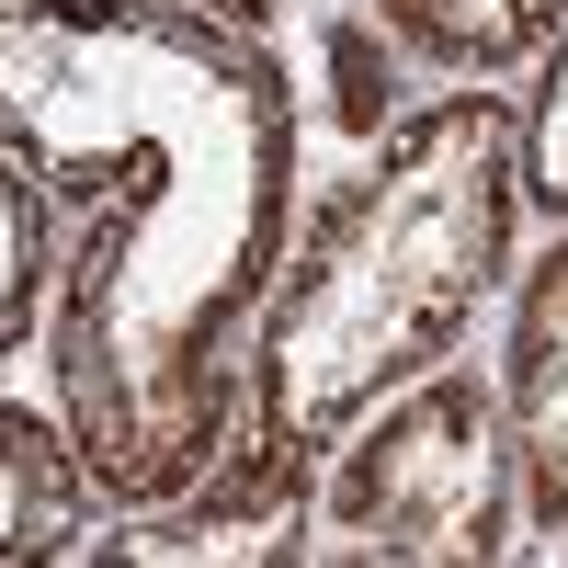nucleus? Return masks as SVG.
<instances>
[{"label":"nucleus","mask_w":568,"mask_h":568,"mask_svg":"<svg viewBox=\"0 0 568 568\" xmlns=\"http://www.w3.org/2000/svg\"><path fill=\"white\" fill-rule=\"evenodd\" d=\"M329 58H342V136L364 149V136L387 125V58L364 69V12H342V23H329Z\"/></svg>","instance_id":"1a4fd4ad"},{"label":"nucleus","mask_w":568,"mask_h":568,"mask_svg":"<svg viewBox=\"0 0 568 568\" xmlns=\"http://www.w3.org/2000/svg\"><path fill=\"white\" fill-rule=\"evenodd\" d=\"M500 420H511V466H524V524L546 546H568V240L524 273V296H511Z\"/></svg>","instance_id":"39448f33"},{"label":"nucleus","mask_w":568,"mask_h":568,"mask_svg":"<svg viewBox=\"0 0 568 568\" xmlns=\"http://www.w3.org/2000/svg\"><path fill=\"white\" fill-rule=\"evenodd\" d=\"M0 136L58 216L45 375L103 511L171 500L251 409L296 216V80L182 0H0Z\"/></svg>","instance_id":"f257e3e1"},{"label":"nucleus","mask_w":568,"mask_h":568,"mask_svg":"<svg viewBox=\"0 0 568 568\" xmlns=\"http://www.w3.org/2000/svg\"><path fill=\"white\" fill-rule=\"evenodd\" d=\"M45 284H58V216H45L23 149L0 136V364L45 342Z\"/></svg>","instance_id":"6e6552de"},{"label":"nucleus","mask_w":568,"mask_h":568,"mask_svg":"<svg viewBox=\"0 0 568 568\" xmlns=\"http://www.w3.org/2000/svg\"><path fill=\"white\" fill-rule=\"evenodd\" d=\"M524 524V466L511 420L478 364H433L398 398H375L318 466L307 546L296 557H353V568H489Z\"/></svg>","instance_id":"7ed1b4c3"},{"label":"nucleus","mask_w":568,"mask_h":568,"mask_svg":"<svg viewBox=\"0 0 568 568\" xmlns=\"http://www.w3.org/2000/svg\"><path fill=\"white\" fill-rule=\"evenodd\" d=\"M91 524H103V489L69 444L58 409H23L0 398V568H34V557H80Z\"/></svg>","instance_id":"423d86ee"},{"label":"nucleus","mask_w":568,"mask_h":568,"mask_svg":"<svg viewBox=\"0 0 568 568\" xmlns=\"http://www.w3.org/2000/svg\"><path fill=\"white\" fill-rule=\"evenodd\" d=\"M307 500H318V466L296 444H273L262 420L240 409V433H227L171 500H136V511H114V524H91L80 557H136V568H284V557L307 546Z\"/></svg>","instance_id":"20e7f679"},{"label":"nucleus","mask_w":568,"mask_h":568,"mask_svg":"<svg viewBox=\"0 0 568 568\" xmlns=\"http://www.w3.org/2000/svg\"><path fill=\"white\" fill-rule=\"evenodd\" d=\"M364 23H387V45H409L444 80H500L557 45L568 0H364Z\"/></svg>","instance_id":"0eeeda50"},{"label":"nucleus","mask_w":568,"mask_h":568,"mask_svg":"<svg viewBox=\"0 0 568 568\" xmlns=\"http://www.w3.org/2000/svg\"><path fill=\"white\" fill-rule=\"evenodd\" d=\"M182 12H216V23H240V34H262L284 0H182Z\"/></svg>","instance_id":"9d476101"},{"label":"nucleus","mask_w":568,"mask_h":568,"mask_svg":"<svg viewBox=\"0 0 568 568\" xmlns=\"http://www.w3.org/2000/svg\"><path fill=\"white\" fill-rule=\"evenodd\" d=\"M511 216H524V114L500 91L455 80L420 114L375 125L251 307V420L329 466V444L375 398L466 353L511 273Z\"/></svg>","instance_id":"f03ea898"}]
</instances>
